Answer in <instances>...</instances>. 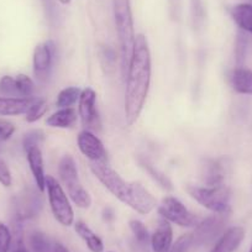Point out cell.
<instances>
[{
  "mask_svg": "<svg viewBox=\"0 0 252 252\" xmlns=\"http://www.w3.org/2000/svg\"><path fill=\"white\" fill-rule=\"evenodd\" d=\"M29 245H30V249L32 250V252H53V246H55V244L51 242L47 235L37 231V230L30 232Z\"/></svg>",
  "mask_w": 252,
  "mask_h": 252,
  "instance_id": "24",
  "label": "cell"
},
{
  "mask_svg": "<svg viewBox=\"0 0 252 252\" xmlns=\"http://www.w3.org/2000/svg\"><path fill=\"white\" fill-rule=\"evenodd\" d=\"M48 110V104L45 99H37L31 104L30 108L28 109V111L25 113V120L28 123L32 124L36 123L37 120H40L42 116H45V114Z\"/></svg>",
  "mask_w": 252,
  "mask_h": 252,
  "instance_id": "26",
  "label": "cell"
},
{
  "mask_svg": "<svg viewBox=\"0 0 252 252\" xmlns=\"http://www.w3.org/2000/svg\"><path fill=\"white\" fill-rule=\"evenodd\" d=\"M57 172L69 200L79 209L91 208L92 197L79 179L78 167L74 157L71 155H63L58 162Z\"/></svg>",
  "mask_w": 252,
  "mask_h": 252,
  "instance_id": "3",
  "label": "cell"
},
{
  "mask_svg": "<svg viewBox=\"0 0 252 252\" xmlns=\"http://www.w3.org/2000/svg\"><path fill=\"white\" fill-rule=\"evenodd\" d=\"M81 93L82 91L78 87H67V88H63L58 93L57 99H56V105H57L58 109L72 108L74 104L78 103Z\"/></svg>",
  "mask_w": 252,
  "mask_h": 252,
  "instance_id": "23",
  "label": "cell"
},
{
  "mask_svg": "<svg viewBox=\"0 0 252 252\" xmlns=\"http://www.w3.org/2000/svg\"><path fill=\"white\" fill-rule=\"evenodd\" d=\"M11 232L5 224L0 222V252H9L11 246Z\"/></svg>",
  "mask_w": 252,
  "mask_h": 252,
  "instance_id": "33",
  "label": "cell"
},
{
  "mask_svg": "<svg viewBox=\"0 0 252 252\" xmlns=\"http://www.w3.org/2000/svg\"><path fill=\"white\" fill-rule=\"evenodd\" d=\"M15 83L20 98H33L36 87L30 77L26 74H18L15 77Z\"/></svg>",
  "mask_w": 252,
  "mask_h": 252,
  "instance_id": "27",
  "label": "cell"
},
{
  "mask_svg": "<svg viewBox=\"0 0 252 252\" xmlns=\"http://www.w3.org/2000/svg\"><path fill=\"white\" fill-rule=\"evenodd\" d=\"M246 47H247V38L244 33H239L236 41V61L237 64L241 66V63L244 62L245 56H246Z\"/></svg>",
  "mask_w": 252,
  "mask_h": 252,
  "instance_id": "36",
  "label": "cell"
},
{
  "mask_svg": "<svg viewBox=\"0 0 252 252\" xmlns=\"http://www.w3.org/2000/svg\"><path fill=\"white\" fill-rule=\"evenodd\" d=\"M114 218H115V214H114V210L111 208H104L103 210V219L105 220L106 222L113 221Z\"/></svg>",
  "mask_w": 252,
  "mask_h": 252,
  "instance_id": "37",
  "label": "cell"
},
{
  "mask_svg": "<svg viewBox=\"0 0 252 252\" xmlns=\"http://www.w3.org/2000/svg\"><path fill=\"white\" fill-rule=\"evenodd\" d=\"M173 245V229L171 222L159 219L158 225L151 236V246L154 252H168Z\"/></svg>",
  "mask_w": 252,
  "mask_h": 252,
  "instance_id": "14",
  "label": "cell"
},
{
  "mask_svg": "<svg viewBox=\"0 0 252 252\" xmlns=\"http://www.w3.org/2000/svg\"><path fill=\"white\" fill-rule=\"evenodd\" d=\"M78 116L84 130L92 132L101 130V120L96 108V93L91 87L82 91L78 100Z\"/></svg>",
  "mask_w": 252,
  "mask_h": 252,
  "instance_id": "8",
  "label": "cell"
},
{
  "mask_svg": "<svg viewBox=\"0 0 252 252\" xmlns=\"http://www.w3.org/2000/svg\"><path fill=\"white\" fill-rule=\"evenodd\" d=\"M0 94L9 98H20L18 88H16L15 78L10 76H4L0 79Z\"/></svg>",
  "mask_w": 252,
  "mask_h": 252,
  "instance_id": "29",
  "label": "cell"
},
{
  "mask_svg": "<svg viewBox=\"0 0 252 252\" xmlns=\"http://www.w3.org/2000/svg\"><path fill=\"white\" fill-rule=\"evenodd\" d=\"M140 164H141L142 168L150 174V177H151L162 189H164V190H172V189H173V184L169 181L168 177L164 173H162L159 169H157L151 162H149L147 159H140Z\"/></svg>",
  "mask_w": 252,
  "mask_h": 252,
  "instance_id": "25",
  "label": "cell"
},
{
  "mask_svg": "<svg viewBox=\"0 0 252 252\" xmlns=\"http://www.w3.org/2000/svg\"><path fill=\"white\" fill-rule=\"evenodd\" d=\"M113 14L115 30L119 38V46H120L123 72L125 73L129 67L130 60H131L135 38H136L131 1L130 0H113Z\"/></svg>",
  "mask_w": 252,
  "mask_h": 252,
  "instance_id": "2",
  "label": "cell"
},
{
  "mask_svg": "<svg viewBox=\"0 0 252 252\" xmlns=\"http://www.w3.org/2000/svg\"><path fill=\"white\" fill-rule=\"evenodd\" d=\"M77 145L86 158L94 163H108V152L101 140L89 130H82L77 136Z\"/></svg>",
  "mask_w": 252,
  "mask_h": 252,
  "instance_id": "10",
  "label": "cell"
},
{
  "mask_svg": "<svg viewBox=\"0 0 252 252\" xmlns=\"http://www.w3.org/2000/svg\"><path fill=\"white\" fill-rule=\"evenodd\" d=\"M157 212L162 219H166L171 224H176L181 227H197L202 221V218L192 213L178 198L173 195H166L162 198Z\"/></svg>",
  "mask_w": 252,
  "mask_h": 252,
  "instance_id": "6",
  "label": "cell"
},
{
  "mask_svg": "<svg viewBox=\"0 0 252 252\" xmlns=\"http://www.w3.org/2000/svg\"><path fill=\"white\" fill-rule=\"evenodd\" d=\"M53 252H69L66 247L63 246L62 244H55L53 246Z\"/></svg>",
  "mask_w": 252,
  "mask_h": 252,
  "instance_id": "38",
  "label": "cell"
},
{
  "mask_svg": "<svg viewBox=\"0 0 252 252\" xmlns=\"http://www.w3.org/2000/svg\"><path fill=\"white\" fill-rule=\"evenodd\" d=\"M26 158H28L29 167L32 173L33 179H35V184L37 189L41 193L46 190L45 183H46V173H45V164H43V155L42 151L38 146L31 147V149L26 150Z\"/></svg>",
  "mask_w": 252,
  "mask_h": 252,
  "instance_id": "13",
  "label": "cell"
},
{
  "mask_svg": "<svg viewBox=\"0 0 252 252\" xmlns=\"http://www.w3.org/2000/svg\"><path fill=\"white\" fill-rule=\"evenodd\" d=\"M62 5H68V4H71L72 0H58Z\"/></svg>",
  "mask_w": 252,
  "mask_h": 252,
  "instance_id": "39",
  "label": "cell"
},
{
  "mask_svg": "<svg viewBox=\"0 0 252 252\" xmlns=\"http://www.w3.org/2000/svg\"><path fill=\"white\" fill-rule=\"evenodd\" d=\"M231 87L236 93L252 95V71L242 66H237L230 76Z\"/></svg>",
  "mask_w": 252,
  "mask_h": 252,
  "instance_id": "20",
  "label": "cell"
},
{
  "mask_svg": "<svg viewBox=\"0 0 252 252\" xmlns=\"http://www.w3.org/2000/svg\"><path fill=\"white\" fill-rule=\"evenodd\" d=\"M0 184L5 188H9L13 184V176H11L10 168L3 158H0Z\"/></svg>",
  "mask_w": 252,
  "mask_h": 252,
  "instance_id": "34",
  "label": "cell"
},
{
  "mask_svg": "<svg viewBox=\"0 0 252 252\" xmlns=\"http://www.w3.org/2000/svg\"><path fill=\"white\" fill-rule=\"evenodd\" d=\"M15 132V125L8 120L0 119V142L8 141Z\"/></svg>",
  "mask_w": 252,
  "mask_h": 252,
  "instance_id": "35",
  "label": "cell"
},
{
  "mask_svg": "<svg viewBox=\"0 0 252 252\" xmlns=\"http://www.w3.org/2000/svg\"><path fill=\"white\" fill-rule=\"evenodd\" d=\"M74 230L83 239L92 252H103L104 245L100 237L83 221L74 222Z\"/></svg>",
  "mask_w": 252,
  "mask_h": 252,
  "instance_id": "22",
  "label": "cell"
},
{
  "mask_svg": "<svg viewBox=\"0 0 252 252\" xmlns=\"http://www.w3.org/2000/svg\"><path fill=\"white\" fill-rule=\"evenodd\" d=\"M45 188L53 218L62 226H72L74 224V210L62 184L55 177L47 174Z\"/></svg>",
  "mask_w": 252,
  "mask_h": 252,
  "instance_id": "5",
  "label": "cell"
},
{
  "mask_svg": "<svg viewBox=\"0 0 252 252\" xmlns=\"http://www.w3.org/2000/svg\"><path fill=\"white\" fill-rule=\"evenodd\" d=\"M129 226H130V230L132 231V234H134L135 239H136L137 241L144 244V242H146L147 240H149V230H147V227L145 226L144 222L136 219L130 220Z\"/></svg>",
  "mask_w": 252,
  "mask_h": 252,
  "instance_id": "31",
  "label": "cell"
},
{
  "mask_svg": "<svg viewBox=\"0 0 252 252\" xmlns=\"http://www.w3.org/2000/svg\"><path fill=\"white\" fill-rule=\"evenodd\" d=\"M250 252H252V247H251V250H250Z\"/></svg>",
  "mask_w": 252,
  "mask_h": 252,
  "instance_id": "41",
  "label": "cell"
},
{
  "mask_svg": "<svg viewBox=\"0 0 252 252\" xmlns=\"http://www.w3.org/2000/svg\"><path fill=\"white\" fill-rule=\"evenodd\" d=\"M226 168L221 159H205L200 169V178L204 186L224 184Z\"/></svg>",
  "mask_w": 252,
  "mask_h": 252,
  "instance_id": "15",
  "label": "cell"
},
{
  "mask_svg": "<svg viewBox=\"0 0 252 252\" xmlns=\"http://www.w3.org/2000/svg\"><path fill=\"white\" fill-rule=\"evenodd\" d=\"M190 15L194 28H202L205 20V8L203 0H190Z\"/></svg>",
  "mask_w": 252,
  "mask_h": 252,
  "instance_id": "28",
  "label": "cell"
},
{
  "mask_svg": "<svg viewBox=\"0 0 252 252\" xmlns=\"http://www.w3.org/2000/svg\"><path fill=\"white\" fill-rule=\"evenodd\" d=\"M245 239V229L241 226L229 227L222 232L210 252H235Z\"/></svg>",
  "mask_w": 252,
  "mask_h": 252,
  "instance_id": "16",
  "label": "cell"
},
{
  "mask_svg": "<svg viewBox=\"0 0 252 252\" xmlns=\"http://www.w3.org/2000/svg\"><path fill=\"white\" fill-rule=\"evenodd\" d=\"M229 214H214L202 219L193 232V245L203 246L212 244L215 239L222 235Z\"/></svg>",
  "mask_w": 252,
  "mask_h": 252,
  "instance_id": "9",
  "label": "cell"
},
{
  "mask_svg": "<svg viewBox=\"0 0 252 252\" xmlns=\"http://www.w3.org/2000/svg\"><path fill=\"white\" fill-rule=\"evenodd\" d=\"M91 171L96 179L123 204L126 205L130 192V182L125 181L108 163L91 162Z\"/></svg>",
  "mask_w": 252,
  "mask_h": 252,
  "instance_id": "7",
  "label": "cell"
},
{
  "mask_svg": "<svg viewBox=\"0 0 252 252\" xmlns=\"http://www.w3.org/2000/svg\"><path fill=\"white\" fill-rule=\"evenodd\" d=\"M42 207L41 197L36 193H26L16 204V218L18 220H25L29 218L36 217Z\"/></svg>",
  "mask_w": 252,
  "mask_h": 252,
  "instance_id": "18",
  "label": "cell"
},
{
  "mask_svg": "<svg viewBox=\"0 0 252 252\" xmlns=\"http://www.w3.org/2000/svg\"><path fill=\"white\" fill-rule=\"evenodd\" d=\"M15 252H28V251H26V250H24V249H21V247H20V249L16 250Z\"/></svg>",
  "mask_w": 252,
  "mask_h": 252,
  "instance_id": "40",
  "label": "cell"
},
{
  "mask_svg": "<svg viewBox=\"0 0 252 252\" xmlns=\"http://www.w3.org/2000/svg\"><path fill=\"white\" fill-rule=\"evenodd\" d=\"M43 140H45V134H43L41 130H32V131H29L28 134H25L23 140V145H24V149L29 150L31 147H36L42 144Z\"/></svg>",
  "mask_w": 252,
  "mask_h": 252,
  "instance_id": "30",
  "label": "cell"
},
{
  "mask_svg": "<svg viewBox=\"0 0 252 252\" xmlns=\"http://www.w3.org/2000/svg\"><path fill=\"white\" fill-rule=\"evenodd\" d=\"M193 245V234L182 235L176 244H173L169 249L168 252H188L190 246Z\"/></svg>",
  "mask_w": 252,
  "mask_h": 252,
  "instance_id": "32",
  "label": "cell"
},
{
  "mask_svg": "<svg viewBox=\"0 0 252 252\" xmlns=\"http://www.w3.org/2000/svg\"><path fill=\"white\" fill-rule=\"evenodd\" d=\"M230 14L235 24L242 31L252 35V4H237L232 6Z\"/></svg>",
  "mask_w": 252,
  "mask_h": 252,
  "instance_id": "21",
  "label": "cell"
},
{
  "mask_svg": "<svg viewBox=\"0 0 252 252\" xmlns=\"http://www.w3.org/2000/svg\"><path fill=\"white\" fill-rule=\"evenodd\" d=\"M56 46L53 41H45L38 43L33 50L32 66L35 77L41 82L47 81L53 66Z\"/></svg>",
  "mask_w": 252,
  "mask_h": 252,
  "instance_id": "11",
  "label": "cell"
},
{
  "mask_svg": "<svg viewBox=\"0 0 252 252\" xmlns=\"http://www.w3.org/2000/svg\"><path fill=\"white\" fill-rule=\"evenodd\" d=\"M186 190L198 204L214 214H229L231 210V189L225 183L219 186L188 184Z\"/></svg>",
  "mask_w": 252,
  "mask_h": 252,
  "instance_id": "4",
  "label": "cell"
},
{
  "mask_svg": "<svg viewBox=\"0 0 252 252\" xmlns=\"http://www.w3.org/2000/svg\"><path fill=\"white\" fill-rule=\"evenodd\" d=\"M126 205L141 215H147L157 208L156 198L140 182H130L129 198Z\"/></svg>",
  "mask_w": 252,
  "mask_h": 252,
  "instance_id": "12",
  "label": "cell"
},
{
  "mask_svg": "<svg viewBox=\"0 0 252 252\" xmlns=\"http://www.w3.org/2000/svg\"><path fill=\"white\" fill-rule=\"evenodd\" d=\"M78 118L79 116L76 109L63 108L51 114L46 120V124L53 129H71L76 125Z\"/></svg>",
  "mask_w": 252,
  "mask_h": 252,
  "instance_id": "19",
  "label": "cell"
},
{
  "mask_svg": "<svg viewBox=\"0 0 252 252\" xmlns=\"http://www.w3.org/2000/svg\"><path fill=\"white\" fill-rule=\"evenodd\" d=\"M124 113L129 126L134 125L144 110L151 86V51L146 36L139 33L135 38L134 51L127 67Z\"/></svg>",
  "mask_w": 252,
  "mask_h": 252,
  "instance_id": "1",
  "label": "cell"
},
{
  "mask_svg": "<svg viewBox=\"0 0 252 252\" xmlns=\"http://www.w3.org/2000/svg\"><path fill=\"white\" fill-rule=\"evenodd\" d=\"M36 98H9L0 96V116H18L25 114Z\"/></svg>",
  "mask_w": 252,
  "mask_h": 252,
  "instance_id": "17",
  "label": "cell"
}]
</instances>
